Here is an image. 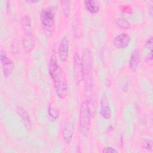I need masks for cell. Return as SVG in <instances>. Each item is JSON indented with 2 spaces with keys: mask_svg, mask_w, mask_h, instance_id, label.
Listing matches in <instances>:
<instances>
[{
  "mask_svg": "<svg viewBox=\"0 0 153 153\" xmlns=\"http://www.w3.org/2000/svg\"><path fill=\"white\" fill-rule=\"evenodd\" d=\"M73 65L74 78L76 82L79 83L84 79V71L82 60L76 52L74 55Z\"/></svg>",
  "mask_w": 153,
  "mask_h": 153,
  "instance_id": "5",
  "label": "cell"
},
{
  "mask_svg": "<svg viewBox=\"0 0 153 153\" xmlns=\"http://www.w3.org/2000/svg\"><path fill=\"white\" fill-rule=\"evenodd\" d=\"M143 147L146 149H151L152 148V142L149 140H146L143 142Z\"/></svg>",
  "mask_w": 153,
  "mask_h": 153,
  "instance_id": "21",
  "label": "cell"
},
{
  "mask_svg": "<svg viewBox=\"0 0 153 153\" xmlns=\"http://www.w3.org/2000/svg\"><path fill=\"white\" fill-rule=\"evenodd\" d=\"M60 4L63 15L65 17H68L71 12V1L68 0L60 1Z\"/></svg>",
  "mask_w": 153,
  "mask_h": 153,
  "instance_id": "15",
  "label": "cell"
},
{
  "mask_svg": "<svg viewBox=\"0 0 153 153\" xmlns=\"http://www.w3.org/2000/svg\"><path fill=\"white\" fill-rule=\"evenodd\" d=\"M83 71L84 79L85 81V97L94 96L93 93V59L91 51L89 48H85L81 57Z\"/></svg>",
  "mask_w": 153,
  "mask_h": 153,
  "instance_id": "2",
  "label": "cell"
},
{
  "mask_svg": "<svg viewBox=\"0 0 153 153\" xmlns=\"http://www.w3.org/2000/svg\"><path fill=\"white\" fill-rule=\"evenodd\" d=\"M140 60V51L138 49H135L130 56V60H129V66L133 69L135 70L137 67Z\"/></svg>",
  "mask_w": 153,
  "mask_h": 153,
  "instance_id": "11",
  "label": "cell"
},
{
  "mask_svg": "<svg viewBox=\"0 0 153 153\" xmlns=\"http://www.w3.org/2000/svg\"><path fill=\"white\" fill-rule=\"evenodd\" d=\"M22 45L23 49L27 53L32 51L35 46V39L32 34L29 32H26L22 38Z\"/></svg>",
  "mask_w": 153,
  "mask_h": 153,
  "instance_id": "10",
  "label": "cell"
},
{
  "mask_svg": "<svg viewBox=\"0 0 153 153\" xmlns=\"http://www.w3.org/2000/svg\"><path fill=\"white\" fill-rule=\"evenodd\" d=\"M152 36H151L146 40L145 44V47L146 48L150 50V51L152 50Z\"/></svg>",
  "mask_w": 153,
  "mask_h": 153,
  "instance_id": "19",
  "label": "cell"
},
{
  "mask_svg": "<svg viewBox=\"0 0 153 153\" xmlns=\"http://www.w3.org/2000/svg\"><path fill=\"white\" fill-rule=\"evenodd\" d=\"M102 152L103 153H111V152H113V153H115V152H118V151L116 150L115 149L112 148V147H110V146H107V147H105L103 150H102Z\"/></svg>",
  "mask_w": 153,
  "mask_h": 153,
  "instance_id": "20",
  "label": "cell"
},
{
  "mask_svg": "<svg viewBox=\"0 0 153 153\" xmlns=\"http://www.w3.org/2000/svg\"><path fill=\"white\" fill-rule=\"evenodd\" d=\"M54 16L53 10L50 8L43 9L40 14L42 27L45 32L48 34H52L55 30Z\"/></svg>",
  "mask_w": 153,
  "mask_h": 153,
  "instance_id": "3",
  "label": "cell"
},
{
  "mask_svg": "<svg viewBox=\"0 0 153 153\" xmlns=\"http://www.w3.org/2000/svg\"><path fill=\"white\" fill-rule=\"evenodd\" d=\"M48 113L52 120H56L59 116V111L53 103H50L48 108Z\"/></svg>",
  "mask_w": 153,
  "mask_h": 153,
  "instance_id": "16",
  "label": "cell"
},
{
  "mask_svg": "<svg viewBox=\"0 0 153 153\" xmlns=\"http://www.w3.org/2000/svg\"><path fill=\"white\" fill-rule=\"evenodd\" d=\"M22 25L23 27L24 28L25 32H29V29L30 28L31 26V22H30V17L25 15L22 17Z\"/></svg>",
  "mask_w": 153,
  "mask_h": 153,
  "instance_id": "18",
  "label": "cell"
},
{
  "mask_svg": "<svg viewBox=\"0 0 153 153\" xmlns=\"http://www.w3.org/2000/svg\"><path fill=\"white\" fill-rule=\"evenodd\" d=\"M84 5L86 10L91 14H96L99 11V5L96 1L87 0L84 1Z\"/></svg>",
  "mask_w": 153,
  "mask_h": 153,
  "instance_id": "14",
  "label": "cell"
},
{
  "mask_svg": "<svg viewBox=\"0 0 153 153\" xmlns=\"http://www.w3.org/2000/svg\"><path fill=\"white\" fill-rule=\"evenodd\" d=\"M116 25L122 29H128L130 27V23L126 19L122 18H118L115 20Z\"/></svg>",
  "mask_w": 153,
  "mask_h": 153,
  "instance_id": "17",
  "label": "cell"
},
{
  "mask_svg": "<svg viewBox=\"0 0 153 153\" xmlns=\"http://www.w3.org/2000/svg\"><path fill=\"white\" fill-rule=\"evenodd\" d=\"M16 112L19 116L20 117L22 121L25 124L26 127L30 128V120L28 113L26 111L25 109L20 106H17L16 108Z\"/></svg>",
  "mask_w": 153,
  "mask_h": 153,
  "instance_id": "12",
  "label": "cell"
},
{
  "mask_svg": "<svg viewBox=\"0 0 153 153\" xmlns=\"http://www.w3.org/2000/svg\"><path fill=\"white\" fill-rule=\"evenodd\" d=\"M130 36L125 33H123L116 36L113 41L115 47L118 49H124L126 48L130 44Z\"/></svg>",
  "mask_w": 153,
  "mask_h": 153,
  "instance_id": "9",
  "label": "cell"
},
{
  "mask_svg": "<svg viewBox=\"0 0 153 153\" xmlns=\"http://www.w3.org/2000/svg\"><path fill=\"white\" fill-rule=\"evenodd\" d=\"M74 133V125L70 121L64 123L62 130V135L65 142L69 143L71 142Z\"/></svg>",
  "mask_w": 153,
  "mask_h": 153,
  "instance_id": "7",
  "label": "cell"
},
{
  "mask_svg": "<svg viewBox=\"0 0 153 153\" xmlns=\"http://www.w3.org/2000/svg\"><path fill=\"white\" fill-rule=\"evenodd\" d=\"M100 115L104 119H109L111 116V111L110 108L107 104V102L105 100V98L102 99L101 102V106L100 109Z\"/></svg>",
  "mask_w": 153,
  "mask_h": 153,
  "instance_id": "13",
  "label": "cell"
},
{
  "mask_svg": "<svg viewBox=\"0 0 153 153\" xmlns=\"http://www.w3.org/2000/svg\"><path fill=\"white\" fill-rule=\"evenodd\" d=\"M90 113L89 106L85 101L81 103L79 109V126L81 132L86 136L90 127Z\"/></svg>",
  "mask_w": 153,
  "mask_h": 153,
  "instance_id": "4",
  "label": "cell"
},
{
  "mask_svg": "<svg viewBox=\"0 0 153 153\" xmlns=\"http://www.w3.org/2000/svg\"><path fill=\"white\" fill-rule=\"evenodd\" d=\"M0 60L3 74L5 77H8L14 69V64L11 60L3 53H1Z\"/></svg>",
  "mask_w": 153,
  "mask_h": 153,
  "instance_id": "6",
  "label": "cell"
},
{
  "mask_svg": "<svg viewBox=\"0 0 153 153\" xmlns=\"http://www.w3.org/2000/svg\"><path fill=\"white\" fill-rule=\"evenodd\" d=\"M26 2H28V3H35V2H39L38 1H26Z\"/></svg>",
  "mask_w": 153,
  "mask_h": 153,
  "instance_id": "23",
  "label": "cell"
},
{
  "mask_svg": "<svg viewBox=\"0 0 153 153\" xmlns=\"http://www.w3.org/2000/svg\"><path fill=\"white\" fill-rule=\"evenodd\" d=\"M69 53V41L66 36H64L59 43L58 47V56L62 62L67 60Z\"/></svg>",
  "mask_w": 153,
  "mask_h": 153,
  "instance_id": "8",
  "label": "cell"
},
{
  "mask_svg": "<svg viewBox=\"0 0 153 153\" xmlns=\"http://www.w3.org/2000/svg\"><path fill=\"white\" fill-rule=\"evenodd\" d=\"M48 73L53 80L54 87L57 96L65 99L68 94V82L64 71L59 66L57 57L52 54L48 62Z\"/></svg>",
  "mask_w": 153,
  "mask_h": 153,
  "instance_id": "1",
  "label": "cell"
},
{
  "mask_svg": "<svg viewBox=\"0 0 153 153\" xmlns=\"http://www.w3.org/2000/svg\"><path fill=\"white\" fill-rule=\"evenodd\" d=\"M146 62L148 63V65L152 64V50L150 51L148 53V56L146 57Z\"/></svg>",
  "mask_w": 153,
  "mask_h": 153,
  "instance_id": "22",
  "label": "cell"
}]
</instances>
